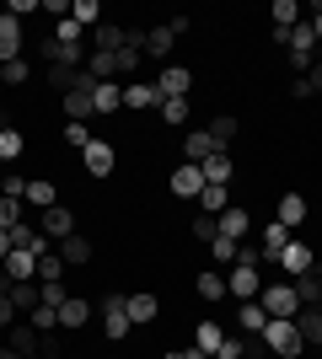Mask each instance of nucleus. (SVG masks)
I'll list each match as a JSON object with an SVG mask.
<instances>
[{"instance_id": "46", "label": "nucleus", "mask_w": 322, "mask_h": 359, "mask_svg": "<svg viewBox=\"0 0 322 359\" xmlns=\"http://www.w3.org/2000/svg\"><path fill=\"white\" fill-rule=\"evenodd\" d=\"M11 225H22V198L0 194V231H11Z\"/></svg>"}, {"instance_id": "44", "label": "nucleus", "mask_w": 322, "mask_h": 359, "mask_svg": "<svg viewBox=\"0 0 322 359\" xmlns=\"http://www.w3.org/2000/svg\"><path fill=\"white\" fill-rule=\"evenodd\" d=\"M215 359H247V338L242 332H226V344L215 348Z\"/></svg>"}, {"instance_id": "50", "label": "nucleus", "mask_w": 322, "mask_h": 359, "mask_svg": "<svg viewBox=\"0 0 322 359\" xmlns=\"http://www.w3.org/2000/svg\"><path fill=\"white\" fill-rule=\"evenodd\" d=\"M6 11H11L16 22H22V16H32V11H43V0H11V6H6Z\"/></svg>"}, {"instance_id": "55", "label": "nucleus", "mask_w": 322, "mask_h": 359, "mask_svg": "<svg viewBox=\"0 0 322 359\" xmlns=\"http://www.w3.org/2000/svg\"><path fill=\"white\" fill-rule=\"evenodd\" d=\"M311 11H317V16H307V22H311V32H317V43H322V0L311 6Z\"/></svg>"}, {"instance_id": "17", "label": "nucleus", "mask_w": 322, "mask_h": 359, "mask_svg": "<svg viewBox=\"0 0 322 359\" xmlns=\"http://www.w3.org/2000/svg\"><path fill=\"white\" fill-rule=\"evenodd\" d=\"M6 60H22V22H16L11 11L0 16V65Z\"/></svg>"}, {"instance_id": "20", "label": "nucleus", "mask_w": 322, "mask_h": 359, "mask_svg": "<svg viewBox=\"0 0 322 359\" xmlns=\"http://www.w3.org/2000/svg\"><path fill=\"white\" fill-rule=\"evenodd\" d=\"M11 348L22 359H27V354H43V332L32 327V322H11Z\"/></svg>"}, {"instance_id": "9", "label": "nucleus", "mask_w": 322, "mask_h": 359, "mask_svg": "<svg viewBox=\"0 0 322 359\" xmlns=\"http://www.w3.org/2000/svg\"><path fill=\"white\" fill-rule=\"evenodd\" d=\"M123 306H129V322H135V327H151V322H161V300H156L151 290L123 295Z\"/></svg>"}, {"instance_id": "51", "label": "nucleus", "mask_w": 322, "mask_h": 359, "mask_svg": "<svg viewBox=\"0 0 322 359\" xmlns=\"http://www.w3.org/2000/svg\"><path fill=\"white\" fill-rule=\"evenodd\" d=\"M290 97H295V102H311V81H307V75H295V81H290Z\"/></svg>"}, {"instance_id": "5", "label": "nucleus", "mask_w": 322, "mask_h": 359, "mask_svg": "<svg viewBox=\"0 0 322 359\" xmlns=\"http://www.w3.org/2000/svg\"><path fill=\"white\" fill-rule=\"evenodd\" d=\"M81 166H86V177H107V172L119 166V145H113V140H102V135H97L92 145L81 150Z\"/></svg>"}, {"instance_id": "48", "label": "nucleus", "mask_w": 322, "mask_h": 359, "mask_svg": "<svg viewBox=\"0 0 322 359\" xmlns=\"http://www.w3.org/2000/svg\"><path fill=\"white\" fill-rule=\"evenodd\" d=\"M92 129H86V123H65V145H76V150H86V145H92Z\"/></svg>"}, {"instance_id": "41", "label": "nucleus", "mask_w": 322, "mask_h": 359, "mask_svg": "<svg viewBox=\"0 0 322 359\" xmlns=\"http://www.w3.org/2000/svg\"><path fill=\"white\" fill-rule=\"evenodd\" d=\"M27 60H6V65H0V81H6V86H27Z\"/></svg>"}, {"instance_id": "33", "label": "nucleus", "mask_w": 322, "mask_h": 359, "mask_svg": "<svg viewBox=\"0 0 322 359\" xmlns=\"http://www.w3.org/2000/svg\"><path fill=\"white\" fill-rule=\"evenodd\" d=\"M236 252H242V241H231V236H215L210 241V257L220 263V269H236Z\"/></svg>"}, {"instance_id": "37", "label": "nucleus", "mask_w": 322, "mask_h": 359, "mask_svg": "<svg viewBox=\"0 0 322 359\" xmlns=\"http://www.w3.org/2000/svg\"><path fill=\"white\" fill-rule=\"evenodd\" d=\"M65 300H70V290H65V279H43V285H38V306H54V311H60Z\"/></svg>"}, {"instance_id": "22", "label": "nucleus", "mask_w": 322, "mask_h": 359, "mask_svg": "<svg viewBox=\"0 0 322 359\" xmlns=\"http://www.w3.org/2000/svg\"><path fill=\"white\" fill-rule=\"evenodd\" d=\"M92 107L113 118V113L123 107V86H119V81H97V86H92Z\"/></svg>"}, {"instance_id": "18", "label": "nucleus", "mask_w": 322, "mask_h": 359, "mask_svg": "<svg viewBox=\"0 0 322 359\" xmlns=\"http://www.w3.org/2000/svg\"><path fill=\"white\" fill-rule=\"evenodd\" d=\"M290 285H295V295H301V306H322V263H311L307 273H295Z\"/></svg>"}, {"instance_id": "35", "label": "nucleus", "mask_w": 322, "mask_h": 359, "mask_svg": "<svg viewBox=\"0 0 322 359\" xmlns=\"http://www.w3.org/2000/svg\"><path fill=\"white\" fill-rule=\"evenodd\" d=\"M156 107H161V123H172V129H183L188 113H194V102H188V97H177V102H156Z\"/></svg>"}, {"instance_id": "23", "label": "nucleus", "mask_w": 322, "mask_h": 359, "mask_svg": "<svg viewBox=\"0 0 322 359\" xmlns=\"http://www.w3.org/2000/svg\"><path fill=\"white\" fill-rule=\"evenodd\" d=\"M226 344V327H220V322H215V316H204L199 327H194V348H199V354H210L215 359V348Z\"/></svg>"}, {"instance_id": "14", "label": "nucleus", "mask_w": 322, "mask_h": 359, "mask_svg": "<svg viewBox=\"0 0 322 359\" xmlns=\"http://www.w3.org/2000/svg\"><path fill=\"white\" fill-rule=\"evenodd\" d=\"M236 327H242V338H263V327H269V311H263L258 300H242V306H236Z\"/></svg>"}, {"instance_id": "42", "label": "nucleus", "mask_w": 322, "mask_h": 359, "mask_svg": "<svg viewBox=\"0 0 322 359\" xmlns=\"http://www.w3.org/2000/svg\"><path fill=\"white\" fill-rule=\"evenodd\" d=\"M76 75H81V70H70V65H48V86H54V91L65 97V91L76 86Z\"/></svg>"}, {"instance_id": "31", "label": "nucleus", "mask_w": 322, "mask_h": 359, "mask_svg": "<svg viewBox=\"0 0 322 359\" xmlns=\"http://www.w3.org/2000/svg\"><path fill=\"white\" fill-rule=\"evenodd\" d=\"M27 204L38 215L43 210H54V204H60V198H54V182H43V177H27Z\"/></svg>"}, {"instance_id": "53", "label": "nucleus", "mask_w": 322, "mask_h": 359, "mask_svg": "<svg viewBox=\"0 0 322 359\" xmlns=\"http://www.w3.org/2000/svg\"><path fill=\"white\" fill-rule=\"evenodd\" d=\"M161 359H210V354H199V348H172V354H161Z\"/></svg>"}, {"instance_id": "59", "label": "nucleus", "mask_w": 322, "mask_h": 359, "mask_svg": "<svg viewBox=\"0 0 322 359\" xmlns=\"http://www.w3.org/2000/svg\"><path fill=\"white\" fill-rule=\"evenodd\" d=\"M0 290H6V269H0Z\"/></svg>"}, {"instance_id": "45", "label": "nucleus", "mask_w": 322, "mask_h": 359, "mask_svg": "<svg viewBox=\"0 0 322 359\" xmlns=\"http://www.w3.org/2000/svg\"><path fill=\"white\" fill-rule=\"evenodd\" d=\"M0 194H6V198H22V204H27V177H22V172H6V177H0Z\"/></svg>"}, {"instance_id": "16", "label": "nucleus", "mask_w": 322, "mask_h": 359, "mask_svg": "<svg viewBox=\"0 0 322 359\" xmlns=\"http://www.w3.org/2000/svg\"><path fill=\"white\" fill-rule=\"evenodd\" d=\"M307 198H301V194H295V188H290V194H285V198H279V210H274V220L279 225H285V231H295V225H307Z\"/></svg>"}, {"instance_id": "19", "label": "nucleus", "mask_w": 322, "mask_h": 359, "mask_svg": "<svg viewBox=\"0 0 322 359\" xmlns=\"http://www.w3.org/2000/svg\"><path fill=\"white\" fill-rule=\"evenodd\" d=\"M199 172H204V182H215V188H226V182L236 177V161H231V150H215V156H210V161L199 166Z\"/></svg>"}, {"instance_id": "29", "label": "nucleus", "mask_w": 322, "mask_h": 359, "mask_svg": "<svg viewBox=\"0 0 322 359\" xmlns=\"http://www.w3.org/2000/svg\"><path fill=\"white\" fill-rule=\"evenodd\" d=\"M22 150H27V140H22V129H0V166H11V161H22Z\"/></svg>"}, {"instance_id": "36", "label": "nucleus", "mask_w": 322, "mask_h": 359, "mask_svg": "<svg viewBox=\"0 0 322 359\" xmlns=\"http://www.w3.org/2000/svg\"><path fill=\"white\" fill-rule=\"evenodd\" d=\"M199 204H204V215H226L231 210V194H226V188H215V182H204Z\"/></svg>"}, {"instance_id": "58", "label": "nucleus", "mask_w": 322, "mask_h": 359, "mask_svg": "<svg viewBox=\"0 0 322 359\" xmlns=\"http://www.w3.org/2000/svg\"><path fill=\"white\" fill-rule=\"evenodd\" d=\"M0 129H11V113H6V107H0Z\"/></svg>"}, {"instance_id": "25", "label": "nucleus", "mask_w": 322, "mask_h": 359, "mask_svg": "<svg viewBox=\"0 0 322 359\" xmlns=\"http://www.w3.org/2000/svg\"><path fill=\"white\" fill-rule=\"evenodd\" d=\"M6 300H11L16 311L27 316L32 306H38V285H32V279H6Z\"/></svg>"}, {"instance_id": "32", "label": "nucleus", "mask_w": 322, "mask_h": 359, "mask_svg": "<svg viewBox=\"0 0 322 359\" xmlns=\"http://www.w3.org/2000/svg\"><path fill=\"white\" fill-rule=\"evenodd\" d=\"M0 269H6V279H38V257L32 252H11Z\"/></svg>"}, {"instance_id": "54", "label": "nucleus", "mask_w": 322, "mask_h": 359, "mask_svg": "<svg viewBox=\"0 0 322 359\" xmlns=\"http://www.w3.org/2000/svg\"><path fill=\"white\" fill-rule=\"evenodd\" d=\"M307 81H311V97H322V65H311V75H307Z\"/></svg>"}, {"instance_id": "40", "label": "nucleus", "mask_w": 322, "mask_h": 359, "mask_svg": "<svg viewBox=\"0 0 322 359\" xmlns=\"http://www.w3.org/2000/svg\"><path fill=\"white\" fill-rule=\"evenodd\" d=\"M194 290H199L204 300H226V273H199V279H194Z\"/></svg>"}, {"instance_id": "12", "label": "nucleus", "mask_w": 322, "mask_h": 359, "mask_svg": "<svg viewBox=\"0 0 322 359\" xmlns=\"http://www.w3.org/2000/svg\"><path fill=\"white\" fill-rule=\"evenodd\" d=\"M54 252H60V263H65V269H86V263H92V241H86V236L76 231V236H65L60 247H54Z\"/></svg>"}, {"instance_id": "13", "label": "nucleus", "mask_w": 322, "mask_h": 359, "mask_svg": "<svg viewBox=\"0 0 322 359\" xmlns=\"http://www.w3.org/2000/svg\"><path fill=\"white\" fill-rule=\"evenodd\" d=\"M86 322H92V300H86V295H70V300L60 306V327H65V332H81Z\"/></svg>"}, {"instance_id": "49", "label": "nucleus", "mask_w": 322, "mask_h": 359, "mask_svg": "<svg viewBox=\"0 0 322 359\" xmlns=\"http://www.w3.org/2000/svg\"><path fill=\"white\" fill-rule=\"evenodd\" d=\"M194 236H199L204 247H210V241L220 236V225H215V215H199V220H194Z\"/></svg>"}, {"instance_id": "1", "label": "nucleus", "mask_w": 322, "mask_h": 359, "mask_svg": "<svg viewBox=\"0 0 322 359\" xmlns=\"http://www.w3.org/2000/svg\"><path fill=\"white\" fill-rule=\"evenodd\" d=\"M263 348H269L274 359H301L307 338H301V327H295V316H269V327H263Z\"/></svg>"}, {"instance_id": "3", "label": "nucleus", "mask_w": 322, "mask_h": 359, "mask_svg": "<svg viewBox=\"0 0 322 359\" xmlns=\"http://www.w3.org/2000/svg\"><path fill=\"white\" fill-rule=\"evenodd\" d=\"M226 295H231V300H258V295H263L258 263H236V269H226Z\"/></svg>"}, {"instance_id": "2", "label": "nucleus", "mask_w": 322, "mask_h": 359, "mask_svg": "<svg viewBox=\"0 0 322 359\" xmlns=\"http://www.w3.org/2000/svg\"><path fill=\"white\" fill-rule=\"evenodd\" d=\"M258 306H263L269 316H301V295H295L290 279H274V285H263Z\"/></svg>"}, {"instance_id": "24", "label": "nucleus", "mask_w": 322, "mask_h": 359, "mask_svg": "<svg viewBox=\"0 0 322 359\" xmlns=\"http://www.w3.org/2000/svg\"><path fill=\"white\" fill-rule=\"evenodd\" d=\"M123 32H129V27H119V22H97V27H92V48H97V54H119Z\"/></svg>"}, {"instance_id": "30", "label": "nucleus", "mask_w": 322, "mask_h": 359, "mask_svg": "<svg viewBox=\"0 0 322 359\" xmlns=\"http://www.w3.org/2000/svg\"><path fill=\"white\" fill-rule=\"evenodd\" d=\"M54 43H65V48H86V27H76V16H60V22H54Z\"/></svg>"}, {"instance_id": "4", "label": "nucleus", "mask_w": 322, "mask_h": 359, "mask_svg": "<svg viewBox=\"0 0 322 359\" xmlns=\"http://www.w3.org/2000/svg\"><path fill=\"white\" fill-rule=\"evenodd\" d=\"M188 91H194V70H188V65H161V75H156V102H177Z\"/></svg>"}, {"instance_id": "21", "label": "nucleus", "mask_w": 322, "mask_h": 359, "mask_svg": "<svg viewBox=\"0 0 322 359\" xmlns=\"http://www.w3.org/2000/svg\"><path fill=\"white\" fill-rule=\"evenodd\" d=\"M215 225H220V236H231V241H247V231H253V220H247L242 204H231L226 215H215Z\"/></svg>"}, {"instance_id": "34", "label": "nucleus", "mask_w": 322, "mask_h": 359, "mask_svg": "<svg viewBox=\"0 0 322 359\" xmlns=\"http://www.w3.org/2000/svg\"><path fill=\"white\" fill-rule=\"evenodd\" d=\"M236 135H242V123L231 118V113H220V118L210 123V140H215V145H220V150H226V145H231V140H236Z\"/></svg>"}, {"instance_id": "26", "label": "nucleus", "mask_w": 322, "mask_h": 359, "mask_svg": "<svg viewBox=\"0 0 322 359\" xmlns=\"http://www.w3.org/2000/svg\"><path fill=\"white\" fill-rule=\"evenodd\" d=\"M295 327H301L307 348H322V306H301V316H295Z\"/></svg>"}, {"instance_id": "7", "label": "nucleus", "mask_w": 322, "mask_h": 359, "mask_svg": "<svg viewBox=\"0 0 322 359\" xmlns=\"http://www.w3.org/2000/svg\"><path fill=\"white\" fill-rule=\"evenodd\" d=\"M311 263H317V252H311L307 241H295V236H290V241H285V252H279V257H274V269H279V273H285V279H295V273H307V269H311Z\"/></svg>"}, {"instance_id": "47", "label": "nucleus", "mask_w": 322, "mask_h": 359, "mask_svg": "<svg viewBox=\"0 0 322 359\" xmlns=\"http://www.w3.org/2000/svg\"><path fill=\"white\" fill-rule=\"evenodd\" d=\"M43 279H65L60 252H43V257H38V285H43Z\"/></svg>"}, {"instance_id": "15", "label": "nucleus", "mask_w": 322, "mask_h": 359, "mask_svg": "<svg viewBox=\"0 0 322 359\" xmlns=\"http://www.w3.org/2000/svg\"><path fill=\"white\" fill-rule=\"evenodd\" d=\"M285 241H290V231H285L279 220H269V225L258 231V257H263V263H274V257L285 252Z\"/></svg>"}, {"instance_id": "56", "label": "nucleus", "mask_w": 322, "mask_h": 359, "mask_svg": "<svg viewBox=\"0 0 322 359\" xmlns=\"http://www.w3.org/2000/svg\"><path fill=\"white\" fill-rule=\"evenodd\" d=\"M11 257V231H0V263Z\"/></svg>"}, {"instance_id": "28", "label": "nucleus", "mask_w": 322, "mask_h": 359, "mask_svg": "<svg viewBox=\"0 0 322 359\" xmlns=\"http://www.w3.org/2000/svg\"><path fill=\"white\" fill-rule=\"evenodd\" d=\"M172 43H177V38H172L167 22H161V27H151V32H145V60H167Z\"/></svg>"}, {"instance_id": "10", "label": "nucleus", "mask_w": 322, "mask_h": 359, "mask_svg": "<svg viewBox=\"0 0 322 359\" xmlns=\"http://www.w3.org/2000/svg\"><path fill=\"white\" fill-rule=\"evenodd\" d=\"M167 188H172V198H199V194H204V172L183 161V166L167 177Z\"/></svg>"}, {"instance_id": "11", "label": "nucleus", "mask_w": 322, "mask_h": 359, "mask_svg": "<svg viewBox=\"0 0 322 359\" xmlns=\"http://www.w3.org/2000/svg\"><path fill=\"white\" fill-rule=\"evenodd\" d=\"M215 150H220V145L210 140V129H188V135H183V161L188 166H204Z\"/></svg>"}, {"instance_id": "43", "label": "nucleus", "mask_w": 322, "mask_h": 359, "mask_svg": "<svg viewBox=\"0 0 322 359\" xmlns=\"http://www.w3.org/2000/svg\"><path fill=\"white\" fill-rule=\"evenodd\" d=\"M27 322H32L38 332H54V327H60V311H54V306H32Z\"/></svg>"}, {"instance_id": "8", "label": "nucleus", "mask_w": 322, "mask_h": 359, "mask_svg": "<svg viewBox=\"0 0 322 359\" xmlns=\"http://www.w3.org/2000/svg\"><path fill=\"white\" fill-rule=\"evenodd\" d=\"M38 231H43V236L54 241V247H60L65 236H76V215L65 210V204H54V210H43V215H38Z\"/></svg>"}, {"instance_id": "39", "label": "nucleus", "mask_w": 322, "mask_h": 359, "mask_svg": "<svg viewBox=\"0 0 322 359\" xmlns=\"http://www.w3.org/2000/svg\"><path fill=\"white\" fill-rule=\"evenodd\" d=\"M70 16H76V27H97V22H107L97 0H76V6H70Z\"/></svg>"}, {"instance_id": "52", "label": "nucleus", "mask_w": 322, "mask_h": 359, "mask_svg": "<svg viewBox=\"0 0 322 359\" xmlns=\"http://www.w3.org/2000/svg\"><path fill=\"white\" fill-rule=\"evenodd\" d=\"M16 316H22V311H16V306H11V300H6V290H0V327H11V322H16Z\"/></svg>"}, {"instance_id": "38", "label": "nucleus", "mask_w": 322, "mask_h": 359, "mask_svg": "<svg viewBox=\"0 0 322 359\" xmlns=\"http://www.w3.org/2000/svg\"><path fill=\"white\" fill-rule=\"evenodd\" d=\"M269 16H274V27H295V22H301V0H274Z\"/></svg>"}, {"instance_id": "27", "label": "nucleus", "mask_w": 322, "mask_h": 359, "mask_svg": "<svg viewBox=\"0 0 322 359\" xmlns=\"http://www.w3.org/2000/svg\"><path fill=\"white\" fill-rule=\"evenodd\" d=\"M123 107H129V113L156 107V81H129V86H123Z\"/></svg>"}, {"instance_id": "6", "label": "nucleus", "mask_w": 322, "mask_h": 359, "mask_svg": "<svg viewBox=\"0 0 322 359\" xmlns=\"http://www.w3.org/2000/svg\"><path fill=\"white\" fill-rule=\"evenodd\" d=\"M102 332L113 338V344H123V338L135 332V322H129V306H123V295H107V300H102Z\"/></svg>"}, {"instance_id": "57", "label": "nucleus", "mask_w": 322, "mask_h": 359, "mask_svg": "<svg viewBox=\"0 0 322 359\" xmlns=\"http://www.w3.org/2000/svg\"><path fill=\"white\" fill-rule=\"evenodd\" d=\"M0 359H22V354H16V348H11V344H6V348H0Z\"/></svg>"}]
</instances>
